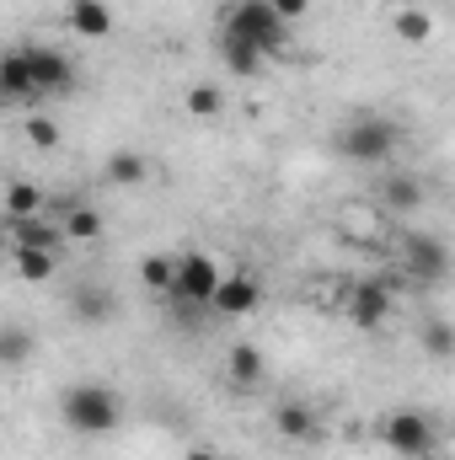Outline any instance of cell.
I'll return each instance as SVG.
<instances>
[{
	"instance_id": "obj_1",
	"label": "cell",
	"mask_w": 455,
	"mask_h": 460,
	"mask_svg": "<svg viewBox=\"0 0 455 460\" xmlns=\"http://www.w3.org/2000/svg\"><path fill=\"white\" fill-rule=\"evenodd\" d=\"M59 418H65L70 434L103 439V434H113L123 423V402H118L113 385H103V380H76V385L59 391Z\"/></svg>"
},
{
	"instance_id": "obj_2",
	"label": "cell",
	"mask_w": 455,
	"mask_h": 460,
	"mask_svg": "<svg viewBox=\"0 0 455 460\" xmlns=\"http://www.w3.org/2000/svg\"><path fill=\"white\" fill-rule=\"evenodd\" d=\"M402 145V128L386 113H353L338 128V155L353 166H386Z\"/></svg>"
},
{
	"instance_id": "obj_3",
	"label": "cell",
	"mask_w": 455,
	"mask_h": 460,
	"mask_svg": "<svg viewBox=\"0 0 455 460\" xmlns=\"http://www.w3.org/2000/svg\"><path fill=\"white\" fill-rule=\"evenodd\" d=\"M220 32H241V38H252L268 59L290 49V22H284L268 0H230L226 16H220Z\"/></svg>"
},
{
	"instance_id": "obj_4",
	"label": "cell",
	"mask_w": 455,
	"mask_h": 460,
	"mask_svg": "<svg viewBox=\"0 0 455 460\" xmlns=\"http://www.w3.org/2000/svg\"><path fill=\"white\" fill-rule=\"evenodd\" d=\"M380 445H386L391 456H402V460H434L440 434H434L429 412H418V407H397V412L380 423Z\"/></svg>"
},
{
	"instance_id": "obj_5",
	"label": "cell",
	"mask_w": 455,
	"mask_h": 460,
	"mask_svg": "<svg viewBox=\"0 0 455 460\" xmlns=\"http://www.w3.org/2000/svg\"><path fill=\"white\" fill-rule=\"evenodd\" d=\"M402 273L413 284H445L455 273V252L445 246V235L434 230H407L402 235Z\"/></svg>"
},
{
	"instance_id": "obj_6",
	"label": "cell",
	"mask_w": 455,
	"mask_h": 460,
	"mask_svg": "<svg viewBox=\"0 0 455 460\" xmlns=\"http://www.w3.org/2000/svg\"><path fill=\"white\" fill-rule=\"evenodd\" d=\"M220 262L210 252H183L177 257V289L166 295L172 305H188V311H210L215 305V289H220Z\"/></svg>"
},
{
	"instance_id": "obj_7",
	"label": "cell",
	"mask_w": 455,
	"mask_h": 460,
	"mask_svg": "<svg viewBox=\"0 0 455 460\" xmlns=\"http://www.w3.org/2000/svg\"><path fill=\"white\" fill-rule=\"evenodd\" d=\"M32 54V81H38V102H54V97H70L76 92V59L65 54V49H54V43H38V49H27Z\"/></svg>"
},
{
	"instance_id": "obj_8",
	"label": "cell",
	"mask_w": 455,
	"mask_h": 460,
	"mask_svg": "<svg viewBox=\"0 0 455 460\" xmlns=\"http://www.w3.org/2000/svg\"><path fill=\"white\" fill-rule=\"evenodd\" d=\"M391 311H397V300H391V289H386L380 279H359V284L348 289V300H343V316H348V327H359V332L386 327Z\"/></svg>"
},
{
	"instance_id": "obj_9",
	"label": "cell",
	"mask_w": 455,
	"mask_h": 460,
	"mask_svg": "<svg viewBox=\"0 0 455 460\" xmlns=\"http://www.w3.org/2000/svg\"><path fill=\"white\" fill-rule=\"evenodd\" d=\"M257 305H263V284H257V273L230 268L226 279H220V289H215L210 316H215V322H241V316H252Z\"/></svg>"
},
{
	"instance_id": "obj_10",
	"label": "cell",
	"mask_w": 455,
	"mask_h": 460,
	"mask_svg": "<svg viewBox=\"0 0 455 460\" xmlns=\"http://www.w3.org/2000/svg\"><path fill=\"white\" fill-rule=\"evenodd\" d=\"M0 97L16 102V108H32V102H38L32 54H27V49H5V54H0Z\"/></svg>"
},
{
	"instance_id": "obj_11",
	"label": "cell",
	"mask_w": 455,
	"mask_h": 460,
	"mask_svg": "<svg viewBox=\"0 0 455 460\" xmlns=\"http://www.w3.org/2000/svg\"><path fill=\"white\" fill-rule=\"evenodd\" d=\"M5 241H11V246H38V252H59L70 235H65L59 220L32 215V220H5Z\"/></svg>"
},
{
	"instance_id": "obj_12",
	"label": "cell",
	"mask_w": 455,
	"mask_h": 460,
	"mask_svg": "<svg viewBox=\"0 0 455 460\" xmlns=\"http://www.w3.org/2000/svg\"><path fill=\"white\" fill-rule=\"evenodd\" d=\"M70 311H76L81 327H108L118 316V300H113V289H103V284H76L70 289Z\"/></svg>"
},
{
	"instance_id": "obj_13",
	"label": "cell",
	"mask_w": 455,
	"mask_h": 460,
	"mask_svg": "<svg viewBox=\"0 0 455 460\" xmlns=\"http://www.w3.org/2000/svg\"><path fill=\"white\" fill-rule=\"evenodd\" d=\"M65 27L76 38H108L113 32V5L108 0H70L65 5Z\"/></svg>"
},
{
	"instance_id": "obj_14",
	"label": "cell",
	"mask_w": 455,
	"mask_h": 460,
	"mask_svg": "<svg viewBox=\"0 0 455 460\" xmlns=\"http://www.w3.org/2000/svg\"><path fill=\"white\" fill-rule=\"evenodd\" d=\"M220 59H226L230 75H241V81L263 75V65H268V54H263L252 38H241V32H220Z\"/></svg>"
},
{
	"instance_id": "obj_15",
	"label": "cell",
	"mask_w": 455,
	"mask_h": 460,
	"mask_svg": "<svg viewBox=\"0 0 455 460\" xmlns=\"http://www.w3.org/2000/svg\"><path fill=\"white\" fill-rule=\"evenodd\" d=\"M263 375H268V364H263V348L257 343H236L226 353V380L236 385V391H257Z\"/></svg>"
},
{
	"instance_id": "obj_16",
	"label": "cell",
	"mask_w": 455,
	"mask_h": 460,
	"mask_svg": "<svg viewBox=\"0 0 455 460\" xmlns=\"http://www.w3.org/2000/svg\"><path fill=\"white\" fill-rule=\"evenodd\" d=\"M273 434L290 439V445L317 439V412H311V402H279V407H273Z\"/></svg>"
},
{
	"instance_id": "obj_17",
	"label": "cell",
	"mask_w": 455,
	"mask_h": 460,
	"mask_svg": "<svg viewBox=\"0 0 455 460\" xmlns=\"http://www.w3.org/2000/svg\"><path fill=\"white\" fill-rule=\"evenodd\" d=\"M375 199H380V209H391V215H413V209L424 204V188H418V177L391 172V177L375 188Z\"/></svg>"
},
{
	"instance_id": "obj_18",
	"label": "cell",
	"mask_w": 455,
	"mask_h": 460,
	"mask_svg": "<svg viewBox=\"0 0 455 460\" xmlns=\"http://www.w3.org/2000/svg\"><path fill=\"white\" fill-rule=\"evenodd\" d=\"M32 215H49V193L27 177H16L5 188V220H32Z\"/></svg>"
},
{
	"instance_id": "obj_19",
	"label": "cell",
	"mask_w": 455,
	"mask_h": 460,
	"mask_svg": "<svg viewBox=\"0 0 455 460\" xmlns=\"http://www.w3.org/2000/svg\"><path fill=\"white\" fill-rule=\"evenodd\" d=\"M11 268L22 284H43L59 273V252H38V246H11Z\"/></svg>"
},
{
	"instance_id": "obj_20",
	"label": "cell",
	"mask_w": 455,
	"mask_h": 460,
	"mask_svg": "<svg viewBox=\"0 0 455 460\" xmlns=\"http://www.w3.org/2000/svg\"><path fill=\"white\" fill-rule=\"evenodd\" d=\"M103 177H108L113 188H145V182H150V161H145L139 150H113L108 166H103Z\"/></svg>"
},
{
	"instance_id": "obj_21",
	"label": "cell",
	"mask_w": 455,
	"mask_h": 460,
	"mask_svg": "<svg viewBox=\"0 0 455 460\" xmlns=\"http://www.w3.org/2000/svg\"><path fill=\"white\" fill-rule=\"evenodd\" d=\"M139 284H145L150 295H172V289H177V257H166V252L139 257Z\"/></svg>"
},
{
	"instance_id": "obj_22",
	"label": "cell",
	"mask_w": 455,
	"mask_h": 460,
	"mask_svg": "<svg viewBox=\"0 0 455 460\" xmlns=\"http://www.w3.org/2000/svg\"><path fill=\"white\" fill-rule=\"evenodd\" d=\"M59 226H65L70 241H97V235L108 230V220H103V209H97V204H76V209H65V215H59Z\"/></svg>"
},
{
	"instance_id": "obj_23",
	"label": "cell",
	"mask_w": 455,
	"mask_h": 460,
	"mask_svg": "<svg viewBox=\"0 0 455 460\" xmlns=\"http://www.w3.org/2000/svg\"><path fill=\"white\" fill-rule=\"evenodd\" d=\"M391 32H397L402 43H429V38H434V16H429L424 5H402V11L391 16Z\"/></svg>"
},
{
	"instance_id": "obj_24",
	"label": "cell",
	"mask_w": 455,
	"mask_h": 460,
	"mask_svg": "<svg viewBox=\"0 0 455 460\" xmlns=\"http://www.w3.org/2000/svg\"><path fill=\"white\" fill-rule=\"evenodd\" d=\"M418 343H424V353L429 358H455V322H445V316H429L424 327H418Z\"/></svg>"
},
{
	"instance_id": "obj_25",
	"label": "cell",
	"mask_w": 455,
	"mask_h": 460,
	"mask_svg": "<svg viewBox=\"0 0 455 460\" xmlns=\"http://www.w3.org/2000/svg\"><path fill=\"white\" fill-rule=\"evenodd\" d=\"M183 108H188V118H220L226 113V92L210 86V81H199V86L183 92Z\"/></svg>"
},
{
	"instance_id": "obj_26",
	"label": "cell",
	"mask_w": 455,
	"mask_h": 460,
	"mask_svg": "<svg viewBox=\"0 0 455 460\" xmlns=\"http://www.w3.org/2000/svg\"><path fill=\"white\" fill-rule=\"evenodd\" d=\"M0 358H5V369H22V364L32 358V332L16 327V322H5V327H0Z\"/></svg>"
},
{
	"instance_id": "obj_27",
	"label": "cell",
	"mask_w": 455,
	"mask_h": 460,
	"mask_svg": "<svg viewBox=\"0 0 455 460\" xmlns=\"http://www.w3.org/2000/svg\"><path fill=\"white\" fill-rule=\"evenodd\" d=\"M59 139H65V134H59V123H54L49 113L27 118V145H38V150H59Z\"/></svg>"
},
{
	"instance_id": "obj_28",
	"label": "cell",
	"mask_w": 455,
	"mask_h": 460,
	"mask_svg": "<svg viewBox=\"0 0 455 460\" xmlns=\"http://www.w3.org/2000/svg\"><path fill=\"white\" fill-rule=\"evenodd\" d=\"M268 5H273V11H279V16H284L290 27H295V22H300L306 11H311V0H268Z\"/></svg>"
},
{
	"instance_id": "obj_29",
	"label": "cell",
	"mask_w": 455,
	"mask_h": 460,
	"mask_svg": "<svg viewBox=\"0 0 455 460\" xmlns=\"http://www.w3.org/2000/svg\"><path fill=\"white\" fill-rule=\"evenodd\" d=\"M183 460H220V456H215L210 445H193V450H188V456H183Z\"/></svg>"
},
{
	"instance_id": "obj_30",
	"label": "cell",
	"mask_w": 455,
	"mask_h": 460,
	"mask_svg": "<svg viewBox=\"0 0 455 460\" xmlns=\"http://www.w3.org/2000/svg\"><path fill=\"white\" fill-rule=\"evenodd\" d=\"M434 460H440V456H434Z\"/></svg>"
}]
</instances>
